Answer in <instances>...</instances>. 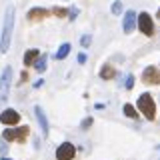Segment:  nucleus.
I'll return each mask as SVG.
<instances>
[{
  "mask_svg": "<svg viewBox=\"0 0 160 160\" xmlns=\"http://www.w3.org/2000/svg\"><path fill=\"white\" fill-rule=\"evenodd\" d=\"M142 80L144 82H150V84H160V72L154 66H148V68H144V72H142Z\"/></svg>",
  "mask_w": 160,
  "mask_h": 160,
  "instance_id": "obj_7",
  "label": "nucleus"
},
{
  "mask_svg": "<svg viewBox=\"0 0 160 160\" xmlns=\"http://www.w3.org/2000/svg\"><path fill=\"white\" fill-rule=\"evenodd\" d=\"M34 66H36L38 72H44V70H46V54H42V56L38 58V62L34 64Z\"/></svg>",
  "mask_w": 160,
  "mask_h": 160,
  "instance_id": "obj_15",
  "label": "nucleus"
},
{
  "mask_svg": "<svg viewBox=\"0 0 160 160\" xmlns=\"http://www.w3.org/2000/svg\"><path fill=\"white\" fill-rule=\"evenodd\" d=\"M92 122H94L92 118H84V120H82V128H88V126H92Z\"/></svg>",
  "mask_w": 160,
  "mask_h": 160,
  "instance_id": "obj_20",
  "label": "nucleus"
},
{
  "mask_svg": "<svg viewBox=\"0 0 160 160\" xmlns=\"http://www.w3.org/2000/svg\"><path fill=\"white\" fill-rule=\"evenodd\" d=\"M76 16H78V8H72V10L68 12V18H70V20H74Z\"/></svg>",
  "mask_w": 160,
  "mask_h": 160,
  "instance_id": "obj_21",
  "label": "nucleus"
},
{
  "mask_svg": "<svg viewBox=\"0 0 160 160\" xmlns=\"http://www.w3.org/2000/svg\"><path fill=\"white\" fill-rule=\"evenodd\" d=\"M90 42H92V36H90V34H84V36L80 38V46H82V48H88Z\"/></svg>",
  "mask_w": 160,
  "mask_h": 160,
  "instance_id": "obj_17",
  "label": "nucleus"
},
{
  "mask_svg": "<svg viewBox=\"0 0 160 160\" xmlns=\"http://www.w3.org/2000/svg\"><path fill=\"white\" fill-rule=\"evenodd\" d=\"M136 16L138 14H134L132 10H128L124 14V32H132L134 30V26H136Z\"/></svg>",
  "mask_w": 160,
  "mask_h": 160,
  "instance_id": "obj_9",
  "label": "nucleus"
},
{
  "mask_svg": "<svg viewBox=\"0 0 160 160\" xmlns=\"http://www.w3.org/2000/svg\"><path fill=\"white\" fill-rule=\"evenodd\" d=\"M74 146L70 142H64V144H60L58 146V150H56V158L58 160H72L74 158Z\"/></svg>",
  "mask_w": 160,
  "mask_h": 160,
  "instance_id": "obj_6",
  "label": "nucleus"
},
{
  "mask_svg": "<svg viewBox=\"0 0 160 160\" xmlns=\"http://www.w3.org/2000/svg\"><path fill=\"white\" fill-rule=\"evenodd\" d=\"M2 160H10V158H2Z\"/></svg>",
  "mask_w": 160,
  "mask_h": 160,
  "instance_id": "obj_24",
  "label": "nucleus"
},
{
  "mask_svg": "<svg viewBox=\"0 0 160 160\" xmlns=\"http://www.w3.org/2000/svg\"><path fill=\"white\" fill-rule=\"evenodd\" d=\"M110 10H112V14H120V12H122V2H120V0H116V2L110 6Z\"/></svg>",
  "mask_w": 160,
  "mask_h": 160,
  "instance_id": "obj_18",
  "label": "nucleus"
},
{
  "mask_svg": "<svg viewBox=\"0 0 160 160\" xmlns=\"http://www.w3.org/2000/svg\"><path fill=\"white\" fill-rule=\"evenodd\" d=\"M68 54H70V44H62V46L58 48V52H56V58L62 60V58H66Z\"/></svg>",
  "mask_w": 160,
  "mask_h": 160,
  "instance_id": "obj_14",
  "label": "nucleus"
},
{
  "mask_svg": "<svg viewBox=\"0 0 160 160\" xmlns=\"http://www.w3.org/2000/svg\"><path fill=\"white\" fill-rule=\"evenodd\" d=\"M48 14H52L50 10H46V8H32L28 12V18L30 20H34V18H44V16H48Z\"/></svg>",
  "mask_w": 160,
  "mask_h": 160,
  "instance_id": "obj_11",
  "label": "nucleus"
},
{
  "mask_svg": "<svg viewBox=\"0 0 160 160\" xmlns=\"http://www.w3.org/2000/svg\"><path fill=\"white\" fill-rule=\"evenodd\" d=\"M18 120H20L18 112H16V110H12V108L4 110V112L0 114V122H2V124H16Z\"/></svg>",
  "mask_w": 160,
  "mask_h": 160,
  "instance_id": "obj_8",
  "label": "nucleus"
},
{
  "mask_svg": "<svg viewBox=\"0 0 160 160\" xmlns=\"http://www.w3.org/2000/svg\"><path fill=\"white\" fill-rule=\"evenodd\" d=\"M124 114H126L128 118H136L138 114H136V110H134L132 104H124Z\"/></svg>",
  "mask_w": 160,
  "mask_h": 160,
  "instance_id": "obj_16",
  "label": "nucleus"
},
{
  "mask_svg": "<svg viewBox=\"0 0 160 160\" xmlns=\"http://www.w3.org/2000/svg\"><path fill=\"white\" fill-rule=\"evenodd\" d=\"M34 114H36V120H38L40 128H42V132H44V134H48V118L44 116L42 108H40V106H36V108H34Z\"/></svg>",
  "mask_w": 160,
  "mask_h": 160,
  "instance_id": "obj_10",
  "label": "nucleus"
},
{
  "mask_svg": "<svg viewBox=\"0 0 160 160\" xmlns=\"http://www.w3.org/2000/svg\"><path fill=\"white\" fill-rule=\"evenodd\" d=\"M28 136V128L26 126H22V128H8V130H4V140H24Z\"/></svg>",
  "mask_w": 160,
  "mask_h": 160,
  "instance_id": "obj_5",
  "label": "nucleus"
},
{
  "mask_svg": "<svg viewBox=\"0 0 160 160\" xmlns=\"http://www.w3.org/2000/svg\"><path fill=\"white\" fill-rule=\"evenodd\" d=\"M36 56H38V50H28V52L24 54V64H26V66H32V62L36 60Z\"/></svg>",
  "mask_w": 160,
  "mask_h": 160,
  "instance_id": "obj_13",
  "label": "nucleus"
},
{
  "mask_svg": "<svg viewBox=\"0 0 160 160\" xmlns=\"http://www.w3.org/2000/svg\"><path fill=\"white\" fill-rule=\"evenodd\" d=\"M78 62H80V64L86 62V54H84V52H80V54H78Z\"/></svg>",
  "mask_w": 160,
  "mask_h": 160,
  "instance_id": "obj_23",
  "label": "nucleus"
},
{
  "mask_svg": "<svg viewBox=\"0 0 160 160\" xmlns=\"http://www.w3.org/2000/svg\"><path fill=\"white\" fill-rule=\"evenodd\" d=\"M100 76H102L104 80H110V78H114V76H116V70L110 66V64H106V66L100 70Z\"/></svg>",
  "mask_w": 160,
  "mask_h": 160,
  "instance_id": "obj_12",
  "label": "nucleus"
},
{
  "mask_svg": "<svg viewBox=\"0 0 160 160\" xmlns=\"http://www.w3.org/2000/svg\"><path fill=\"white\" fill-rule=\"evenodd\" d=\"M136 18H138V28H140V32L146 34V36H152V32H154V24H152V18L148 16V12L138 14Z\"/></svg>",
  "mask_w": 160,
  "mask_h": 160,
  "instance_id": "obj_4",
  "label": "nucleus"
},
{
  "mask_svg": "<svg viewBox=\"0 0 160 160\" xmlns=\"http://www.w3.org/2000/svg\"><path fill=\"white\" fill-rule=\"evenodd\" d=\"M124 86H126V88H132L134 86V78L132 76H126V84H124Z\"/></svg>",
  "mask_w": 160,
  "mask_h": 160,
  "instance_id": "obj_22",
  "label": "nucleus"
},
{
  "mask_svg": "<svg viewBox=\"0 0 160 160\" xmlns=\"http://www.w3.org/2000/svg\"><path fill=\"white\" fill-rule=\"evenodd\" d=\"M12 30H14V6L6 8L4 14V22H2V36H0V52H6L10 46V38H12Z\"/></svg>",
  "mask_w": 160,
  "mask_h": 160,
  "instance_id": "obj_1",
  "label": "nucleus"
},
{
  "mask_svg": "<svg viewBox=\"0 0 160 160\" xmlns=\"http://www.w3.org/2000/svg\"><path fill=\"white\" fill-rule=\"evenodd\" d=\"M138 108L148 120H154V116H156V106H154V100L150 94H142L138 98Z\"/></svg>",
  "mask_w": 160,
  "mask_h": 160,
  "instance_id": "obj_3",
  "label": "nucleus"
},
{
  "mask_svg": "<svg viewBox=\"0 0 160 160\" xmlns=\"http://www.w3.org/2000/svg\"><path fill=\"white\" fill-rule=\"evenodd\" d=\"M10 84H12V68L6 66L4 72H2V76H0V108L4 106V102H6V98H8Z\"/></svg>",
  "mask_w": 160,
  "mask_h": 160,
  "instance_id": "obj_2",
  "label": "nucleus"
},
{
  "mask_svg": "<svg viewBox=\"0 0 160 160\" xmlns=\"http://www.w3.org/2000/svg\"><path fill=\"white\" fill-rule=\"evenodd\" d=\"M52 14H56V16H68V10L66 8H52Z\"/></svg>",
  "mask_w": 160,
  "mask_h": 160,
  "instance_id": "obj_19",
  "label": "nucleus"
}]
</instances>
